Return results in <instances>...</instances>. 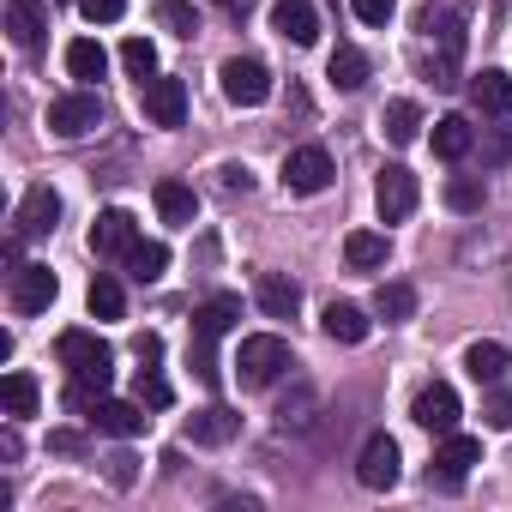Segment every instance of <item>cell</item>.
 Here are the masks:
<instances>
[{"mask_svg":"<svg viewBox=\"0 0 512 512\" xmlns=\"http://www.w3.org/2000/svg\"><path fill=\"white\" fill-rule=\"evenodd\" d=\"M55 350H61V368H67V404L91 410V398H103L109 380H115V350L97 332H61Z\"/></svg>","mask_w":512,"mask_h":512,"instance_id":"cell-1","label":"cell"},{"mask_svg":"<svg viewBox=\"0 0 512 512\" xmlns=\"http://www.w3.org/2000/svg\"><path fill=\"white\" fill-rule=\"evenodd\" d=\"M284 368H296V362H290V344H284V338H272V332H253V338H241L235 374H241V386H247V392L272 386V380H278Z\"/></svg>","mask_w":512,"mask_h":512,"instance_id":"cell-2","label":"cell"},{"mask_svg":"<svg viewBox=\"0 0 512 512\" xmlns=\"http://www.w3.org/2000/svg\"><path fill=\"white\" fill-rule=\"evenodd\" d=\"M217 85H223V97L241 103V109H260V103L272 97V73H266V61H247V55L223 61V67H217Z\"/></svg>","mask_w":512,"mask_h":512,"instance_id":"cell-3","label":"cell"},{"mask_svg":"<svg viewBox=\"0 0 512 512\" xmlns=\"http://www.w3.org/2000/svg\"><path fill=\"white\" fill-rule=\"evenodd\" d=\"M416 199H422L416 175H410L404 163H386V169H380V181H374V205H380V223H404V217L416 211Z\"/></svg>","mask_w":512,"mask_h":512,"instance_id":"cell-4","label":"cell"},{"mask_svg":"<svg viewBox=\"0 0 512 512\" xmlns=\"http://www.w3.org/2000/svg\"><path fill=\"white\" fill-rule=\"evenodd\" d=\"M458 416H464V404H458V392H452L446 380L422 386V392H416V404H410V422H416V428H428V434H458Z\"/></svg>","mask_w":512,"mask_h":512,"instance_id":"cell-5","label":"cell"},{"mask_svg":"<svg viewBox=\"0 0 512 512\" xmlns=\"http://www.w3.org/2000/svg\"><path fill=\"white\" fill-rule=\"evenodd\" d=\"M470 464H482V440H470V434H440L434 464H428V482L458 488V482L470 476Z\"/></svg>","mask_w":512,"mask_h":512,"instance_id":"cell-6","label":"cell"},{"mask_svg":"<svg viewBox=\"0 0 512 512\" xmlns=\"http://www.w3.org/2000/svg\"><path fill=\"white\" fill-rule=\"evenodd\" d=\"M139 97H145V121H151V127H181V121H187V85H181V79L157 73V79L139 85Z\"/></svg>","mask_w":512,"mask_h":512,"instance_id":"cell-7","label":"cell"},{"mask_svg":"<svg viewBox=\"0 0 512 512\" xmlns=\"http://www.w3.org/2000/svg\"><path fill=\"white\" fill-rule=\"evenodd\" d=\"M91 127H103V103H97L91 91H67V97L49 103V133L79 139V133H91Z\"/></svg>","mask_w":512,"mask_h":512,"instance_id":"cell-8","label":"cell"},{"mask_svg":"<svg viewBox=\"0 0 512 512\" xmlns=\"http://www.w3.org/2000/svg\"><path fill=\"white\" fill-rule=\"evenodd\" d=\"M55 223H61V193H55L49 181H37V187L19 199V211H13V235L31 241V235H49Z\"/></svg>","mask_w":512,"mask_h":512,"instance_id":"cell-9","label":"cell"},{"mask_svg":"<svg viewBox=\"0 0 512 512\" xmlns=\"http://www.w3.org/2000/svg\"><path fill=\"white\" fill-rule=\"evenodd\" d=\"M398 440L392 434H368V446H362V458H356V476H362V488H374V494H386L392 482H398Z\"/></svg>","mask_w":512,"mask_h":512,"instance_id":"cell-10","label":"cell"},{"mask_svg":"<svg viewBox=\"0 0 512 512\" xmlns=\"http://www.w3.org/2000/svg\"><path fill=\"white\" fill-rule=\"evenodd\" d=\"M284 187H290V193H326V187H332V157H326L320 145L290 151V157H284Z\"/></svg>","mask_w":512,"mask_h":512,"instance_id":"cell-11","label":"cell"},{"mask_svg":"<svg viewBox=\"0 0 512 512\" xmlns=\"http://www.w3.org/2000/svg\"><path fill=\"white\" fill-rule=\"evenodd\" d=\"M7 37L25 55H37L43 37H49V0H7Z\"/></svg>","mask_w":512,"mask_h":512,"instance_id":"cell-12","label":"cell"},{"mask_svg":"<svg viewBox=\"0 0 512 512\" xmlns=\"http://www.w3.org/2000/svg\"><path fill=\"white\" fill-rule=\"evenodd\" d=\"M61 296V278L49 266H13V308L19 314H43Z\"/></svg>","mask_w":512,"mask_h":512,"instance_id":"cell-13","label":"cell"},{"mask_svg":"<svg viewBox=\"0 0 512 512\" xmlns=\"http://www.w3.org/2000/svg\"><path fill=\"white\" fill-rule=\"evenodd\" d=\"M145 404H127V398H91V428L97 434H115V440H133L145 434Z\"/></svg>","mask_w":512,"mask_h":512,"instance_id":"cell-14","label":"cell"},{"mask_svg":"<svg viewBox=\"0 0 512 512\" xmlns=\"http://www.w3.org/2000/svg\"><path fill=\"white\" fill-rule=\"evenodd\" d=\"M133 241H139V223H133L121 205H115V211H103V217L91 223V253H97V260H115V253L127 260Z\"/></svg>","mask_w":512,"mask_h":512,"instance_id":"cell-15","label":"cell"},{"mask_svg":"<svg viewBox=\"0 0 512 512\" xmlns=\"http://www.w3.org/2000/svg\"><path fill=\"white\" fill-rule=\"evenodd\" d=\"M272 31H278L284 43L308 49V43L320 37V13H314V0H278V7H272Z\"/></svg>","mask_w":512,"mask_h":512,"instance_id":"cell-16","label":"cell"},{"mask_svg":"<svg viewBox=\"0 0 512 512\" xmlns=\"http://www.w3.org/2000/svg\"><path fill=\"white\" fill-rule=\"evenodd\" d=\"M470 109H476V115H506V109H512V79H506L500 67L470 73Z\"/></svg>","mask_w":512,"mask_h":512,"instance_id":"cell-17","label":"cell"},{"mask_svg":"<svg viewBox=\"0 0 512 512\" xmlns=\"http://www.w3.org/2000/svg\"><path fill=\"white\" fill-rule=\"evenodd\" d=\"M235 434H241V416H235V410H223V404H211V410L187 416V440H193V446H229Z\"/></svg>","mask_w":512,"mask_h":512,"instance_id":"cell-18","label":"cell"},{"mask_svg":"<svg viewBox=\"0 0 512 512\" xmlns=\"http://www.w3.org/2000/svg\"><path fill=\"white\" fill-rule=\"evenodd\" d=\"M368 308H356V302H332L326 314H320V332L332 338V344H362L368 338Z\"/></svg>","mask_w":512,"mask_h":512,"instance_id":"cell-19","label":"cell"},{"mask_svg":"<svg viewBox=\"0 0 512 512\" xmlns=\"http://www.w3.org/2000/svg\"><path fill=\"white\" fill-rule=\"evenodd\" d=\"M253 302H260L272 320H290V314L302 308V290H296L284 272H260V284H253Z\"/></svg>","mask_w":512,"mask_h":512,"instance_id":"cell-20","label":"cell"},{"mask_svg":"<svg viewBox=\"0 0 512 512\" xmlns=\"http://www.w3.org/2000/svg\"><path fill=\"white\" fill-rule=\"evenodd\" d=\"M157 211H163V223H175V229H193V217H199V199H193V187L187 181H157Z\"/></svg>","mask_w":512,"mask_h":512,"instance_id":"cell-21","label":"cell"},{"mask_svg":"<svg viewBox=\"0 0 512 512\" xmlns=\"http://www.w3.org/2000/svg\"><path fill=\"white\" fill-rule=\"evenodd\" d=\"M386 253H392V241L374 235V229H350V235H344V260H350L356 272H380Z\"/></svg>","mask_w":512,"mask_h":512,"instance_id":"cell-22","label":"cell"},{"mask_svg":"<svg viewBox=\"0 0 512 512\" xmlns=\"http://www.w3.org/2000/svg\"><path fill=\"white\" fill-rule=\"evenodd\" d=\"M326 73H332V85H338V91H362V85H368V55H362L356 43H338Z\"/></svg>","mask_w":512,"mask_h":512,"instance_id":"cell-23","label":"cell"},{"mask_svg":"<svg viewBox=\"0 0 512 512\" xmlns=\"http://www.w3.org/2000/svg\"><path fill=\"white\" fill-rule=\"evenodd\" d=\"M235 320H241V302H235V296H211V302L193 314V338H223Z\"/></svg>","mask_w":512,"mask_h":512,"instance_id":"cell-24","label":"cell"},{"mask_svg":"<svg viewBox=\"0 0 512 512\" xmlns=\"http://www.w3.org/2000/svg\"><path fill=\"white\" fill-rule=\"evenodd\" d=\"M163 266H169V247L163 241H133V253H127V278L133 284H157Z\"/></svg>","mask_w":512,"mask_h":512,"instance_id":"cell-25","label":"cell"},{"mask_svg":"<svg viewBox=\"0 0 512 512\" xmlns=\"http://www.w3.org/2000/svg\"><path fill=\"white\" fill-rule=\"evenodd\" d=\"M470 145H476V133H470V121H464V115H446V121H434V151H440L446 163L470 157Z\"/></svg>","mask_w":512,"mask_h":512,"instance_id":"cell-26","label":"cell"},{"mask_svg":"<svg viewBox=\"0 0 512 512\" xmlns=\"http://www.w3.org/2000/svg\"><path fill=\"white\" fill-rule=\"evenodd\" d=\"M464 368H470V380H476V386H494V380H506V350L482 338V344H470V350H464Z\"/></svg>","mask_w":512,"mask_h":512,"instance_id":"cell-27","label":"cell"},{"mask_svg":"<svg viewBox=\"0 0 512 512\" xmlns=\"http://www.w3.org/2000/svg\"><path fill=\"white\" fill-rule=\"evenodd\" d=\"M0 404H7V416H37V380L25 368H13L0 380Z\"/></svg>","mask_w":512,"mask_h":512,"instance_id":"cell-28","label":"cell"},{"mask_svg":"<svg viewBox=\"0 0 512 512\" xmlns=\"http://www.w3.org/2000/svg\"><path fill=\"white\" fill-rule=\"evenodd\" d=\"M380 127H386L392 145H410V139L422 133V109H416L410 97H398V103H386V121H380Z\"/></svg>","mask_w":512,"mask_h":512,"instance_id":"cell-29","label":"cell"},{"mask_svg":"<svg viewBox=\"0 0 512 512\" xmlns=\"http://www.w3.org/2000/svg\"><path fill=\"white\" fill-rule=\"evenodd\" d=\"M85 302H91V314H97V320H121V314H127V290H121L109 272H97V278H91V296H85Z\"/></svg>","mask_w":512,"mask_h":512,"instance_id":"cell-30","label":"cell"},{"mask_svg":"<svg viewBox=\"0 0 512 512\" xmlns=\"http://www.w3.org/2000/svg\"><path fill=\"white\" fill-rule=\"evenodd\" d=\"M374 314H380L386 326L410 320V314H416V290H410V284H380V290H374Z\"/></svg>","mask_w":512,"mask_h":512,"instance_id":"cell-31","label":"cell"},{"mask_svg":"<svg viewBox=\"0 0 512 512\" xmlns=\"http://www.w3.org/2000/svg\"><path fill=\"white\" fill-rule=\"evenodd\" d=\"M103 67H109L103 43H91V37L67 43V73H73V79H103Z\"/></svg>","mask_w":512,"mask_h":512,"instance_id":"cell-32","label":"cell"},{"mask_svg":"<svg viewBox=\"0 0 512 512\" xmlns=\"http://www.w3.org/2000/svg\"><path fill=\"white\" fill-rule=\"evenodd\" d=\"M151 13H157V25H163L169 37H193V31H199V19H193L187 0H151Z\"/></svg>","mask_w":512,"mask_h":512,"instance_id":"cell-33","label":"cell"},{"mask_svg":"<svg viewBox=\"0 0 512 512\" xmlns=\"http://www.w3.org/2000/svg\"><path fill=\"white\" fill-rule=\"evenodd\" d=\"M121 67L145 85V79H157V49H151L145 37H127V43H121Z\"/></svg>","mask_w":512,"mask_h":512,"instance_id":"cell-34","label":"cell"},{"mask_svg":"<svg viewBox=\"0 0 512 512\" xmlns=\"http://www.w3.org/2000/svg\"><path fill=\"white\" fill-rule=\"evenodd\" d=\"M482 199H488V187H482L476 175H452V181H446V205H452V211H482Z\"/></svg>","mask_w":512,"mask_h":512,"instance_id":"cell-35","label":"cell"},{"mask_svg":"<svg viewBox=\"0 0 512 512\" xmlns=\"http://www.w3.org/2000/svg\"><path fill=\"white\" fill-rule=\"evenodd\" d=\"M133 392H139V404H145V410H163V404L175 398V392H169V380H163V374H157L151 362L139 368V386H133Z\"/></svg>","mask_w":512,"mask_h":512,"instance_id":"cell-36","label":"cell"},{"mask_svg":"<svg viewBox=\"0 0 512 512\" xmlns=\"http://www.w3.org/2000/svg\"><path fill=\"white\" fill-rule=\"evenodd\" d=\"M482 422H488L494 434H506V428H512V398L500 392V380H494V386H488V398H482Z\"/></svg>","mask_w":512,"mask_h":512,"instance_id":"cell-37","label":"cell"},{"mask_svg":"<svg viewBox=\"0 0 512 512\" xmlns=\"http://www.w3.org/2000/svg\"><path fill=\"white\" fill-rule=\"evenodd\" d=\"M512 163V127H488L482 133V169H500Z\"/></svg>","mask_w":512,"mask_h":512,"instance_id":"cell-38","label":"cell"},{"mask_svg":"<svg viewBox=\"0 0 512 512\" xmlns=\"http://www.w3.org/2000/svg\"><path fill=\"white\" fill-rule=\"evenodd\" d=\"M308 410H314V392H308V386H296V398H284V404H278V422H284V428H308V422H314Z\"/></svg>","mask_w":512,"mask_h":512,"instance_id":"cell-39","label":"cell"},{"mask_svg":"<svg viewBox=\"0 0 512 512\" xmlns=\"http://www.w3.org/2000/svg\"><path fill=\"white\" fill-rule=\"evenodd\" d=\"M217 338H193V374L205 380V386H217V350H211Z\"/></svg>","mask_w":512,"mask_h":512,"instance_id":"cell-40","label":"cell"},{"mask_svg":"<svg viewBox=\"0 0 512 512\" xmlns=\"http://www.w3.org/2000/svg\"><path fill=\"white\" fill-rule=\"evenodd\" d=\"M79 13H85L91 25H115V19L127 13V0H79Z\"/></svg>","mask_w":512,"mask_h":512,"instance_id":"cell-41","label":"cell"},{"mask_svg":"<svg viewBox=\"0 0 512 512\" xmlns=\"http://www.w3.org/2000/svg\"><path fill=\"white\" fill-rule=\"evenodd\" d=\"M103 476H109L115 488H133V476H139V458H133V452H115V458L103 464Z\"/></svg>","mask_w":512,"mask_h":512,"instance_id":"cell-42","label":"cell"},{"mask_svg":"<svg viewBox=\"0 0 512 512\" xmlns=\"http://www.w3.org/2000/svg\"><path fill=\"white\" fill-rule=\"evenodd\" d=\"M350 7H356L362 25H386V19L398 13V0H350Z\"/></svg>","mask_w":512,"mask_h":512,"instance_id":"cell-43","label":"cell"},{"mask_svg":"<svg viewBox=\"0 0 512 512\" xmlns=\"http://www.w3.org/2000/svg\"><path fill=\"white\" fill-rule=\"evenodd\" d=\"M49 452H67V458H73V452H85V434H79V428H55V434H49Z\"/></svg>","mask_w":512,"mask_h":512,"instance_id":"cell-44","label":"cell"},{"mask_svg":"<svg viewBox=\"0 0 512 512\" xmlns=\"http://www.w3.org/2000/svg\"><path fill=\"white\" fill-rule=\"evenodd\" d=\"M247 187H253V175H247L241 163H229V169H223V193H247Z\"/></svg>","mask_w":512,"mask_h":512,"instance_id":"cell-45","label":"cell"},{"mask_svg":"<svg viewBox=\"0 0 512 512\" xmlns=\"http://www.w3.org/2000/svg\"><path fill=\"white\" fill-rule=\"evenodd\" d=\"M163 356V338L157 332H139V362H157Z\"/></svg>","mask_w":512,"mask_h":512,"instance_id":"cell-46","label":"cell"},{"mask_svg":"<svg viewBox=\"0 0 512 512\" xmlns=\"http://www.w3.org/2000/svg\"><path fill=\"white\" fill-rule=\"evenodd\" d=\"M217 7H241V0H217Z\"/></svg>","mask_w":512,"mask_h":512,"instance_id":"cell-47","label":"cell"}]
</instances>
